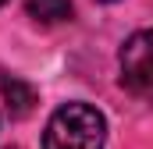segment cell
Masks as SVG:
<instances>
[{
    "label": "cell",
    "mask_w": 153,
    "mask_h": 149,
    "mask_svg": "<svg viewBox=\"0 0 153 149\" xmlns=\"http://www.w3.org/2000/svg\"><path fill=\"white\" fill-rule=\"evenodd\" d=\"M107 142V121L89 103H64L50 114L43 149H103Z\"/></svg>",
    "instance_id": "1"
},
{
    "label": "cell",
    "mask_w": 153,
    "mask_h": 149,
    "mask_svg": "<svg viewBox=\"0 0 153 149\" xmlns=\"http://www.w3.org/2000/svg\"><path fill=\"white\" fill-rule=\"evenodd\" d=\"M121 82L125 89L153 103V29L135 32L121 46Z\"/></svg>",
    "instance_id": "2"
},
{
    "label": "cell",
    "mask_w": 153,
    "mask_h": 149,
    "mask_svg": "<svg viewBox=\"0 0 153 149\" xmlns=\"http://www.w3.org/2000/svg\"><path fill=\"white\" fill-rule=\"evenodd\" d=\"M0 96H4L11 117H25V114H32V107H36V89L29 82L14 78V74H0Z\"/></svg>",
    "instance_id": "3"
},
{
    "label": "cell",
    "mask_w": 153,
    "mask_h": 149,
    "mask_svg": "<svg viewBox=\"0 0 153 149\" xmlns=\"http://www.w3.org/2000/svg\"><path fill=\"white\" fill-rule=\"evenodd\" d=\"M29 14L39 25H61L71 18V4L68 0H29Z\"/></svg>",
    "instance_id": "4"
},
{
    "label": "cell",
    "mask_w": 153,
    "mask_h": 149,
    "mask_svg": "<svg viewBox=\"0 0 153 149\" xmlns=\"http://www.w3.org/2000/svg\"><path fill=\"white\" fill-rule=\"evenodd\" d=\"M0 4H4V0H0Z\"/></svg>",
    "instance_id": "5"
}]
</instances>
